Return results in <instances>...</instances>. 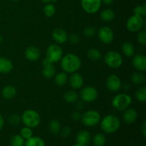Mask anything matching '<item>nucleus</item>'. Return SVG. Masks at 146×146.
I'll list each match as a JSON object with an SVG mask.
<instances>
[{
    "mask_svg": "<svg viewBox=\"0 0 146 146\" xmlns=\"http://www.w3.org/2000/svg\"><path fill=\"white\" fill-rule=\"evenodd\" d=\"M81 60L76 54L69 53L63 56L61 59V67L64 72L73 74L77 72L81 67Z\"/></svg>",
    "mask_w": 146,
    "mask_h": 146,
    "instance_id": "f257e3e1",
    "label": "nucleus"
},
{
    "mask_svg": "<svg viewBox=\"0 0 146 146\" xmlns=\"http://www.w3.org/2000/svg\"><path fill=\"white\" fill-rule=\"evenodd\" d=\"M101 128L104 133L107 134L114 133L120 128L121 121L118 116L109 114L101 118Z\"/></svg>",
    "mask_w": 146,
    "mask_h": 146,
    "instance_id": "f03ea898",
    "label": "nucleus"
},
{
    "mask_svg": "<svg viewBox=\"0 0 146 146\" xmlns=\"http://www.w3.org/2000/svg\"><path fill=\"white\" fill-rule=\"evenodd\" d=\"M21 118L24 125L31 128H36L41 123V116L39 113L33 109L24 111L21 115Z\"/></svg>",
    "mask_w": 146,
    "mask_h": 146,
    "instance_id": "7ed1b4c3",
    "label": "nucleus"
},
{
    "mask_svg": "<svg viewBox=\"0 0 146 146\" xmlns=\"http://www.w3.org/2000/svg\"><path fill=\"white\" fill-rule=\"evenodd\" d=\"M132 101V97L129 94L121 93L117 94L113 98L111 104L115 109L119 111H123L131 106Z\"/></svg>",
    "mask_w": 146,
    "mask_h": 146,
    "instance_id": "20e7f679",
    "label": "nucleus"
},
{
    "mask_svg": "<svg viewBox=\"0 0 146 146\" xmlns=\"http://www.w3.org/2000/svg\"><path fill=\"white\" fill-rule=\"evenodd\" d=\"M101 115L98 111L95 110H88L81 114V121L85 126L94 127L100 123Z\"/></svg>",
    "mask_w": 146,
    "mask_h": 146,
    "instance_id": "39448f33",
    "label": "nucleus"
},
{
    "mask_svg": "<svg viewBox=\"0 0 146 146\" xmlns=\"http://www.w3.org/2000/svg\"><path fill=\"white\" fill-rule=\"evenodd\" d=\"M104 61L109 68L116 69L122 66L123 59L121 54L118 51H110L104 55Z\"/></svg>",
    "mask_w": 146,
    "mask_h": 146,
    "instance_id": "423d86ee",
    "label": "nucleus"
},
{
    "mask_svg": "<svg viewBox=\"0 0 146 146\" xmlns=\"http://www.w3.org/2000/svg\"><path fill=\"white\" fill-rule=\"evenodd\" d=\"M63 56L64 54L62 48L58 44H50L46 50V58L52 64H55L61 61Z\"/></svg>",
    "mask_w": 146,
    "mask_h": 146,
    "instance_id": "0eeeda50",
    "label": "nucleus"
},
{
    "mask_svg": "<svg viewBox=\"0 0 146 146\" xmlns=\"http://www.w3.org/2000/svg\"><path fill=\"white\" fill-rule=\"evenodd\" d=\"M144 25L145 20L143 17L133 14L127 20L126 29L131 32L135 33L142 30Z\"/></svg>",
    "mask_w": 146,
    "mask_h": 146,
    "instance_id": "6e6552de",
    "label": "nucleus"
},
{
    "mask_svg": "<svg viewBox=\"0 0 146 146\" xmlns=\"http://www.w3.org/2000/svg\"><path fill=\"white\" fill-rule=\"evenodd\" d=\"M81 101L85 103H93L98 98V90L93 86H85L81 88L80 92Z\"/></svg>",
    "mask_w": 146,
    "mask_h": 146,
    "instance_id": "1a4fd4ad",
    "label": "nucleus"
},
{
    "mask_svg": "<svg viewBox=\"0 0 146 146\" xmlns=\"http://www.w3.org/2000/svg\"><path fill=\"white\" fill-rule=\"evenodd\" d=\"M98 39L104 44H110L114 39L113 30L108 26H104L98 29Z\"/></svg>",
    "mask_w": 146,
    "mask_h": 146,
    "instance_id": "9d476101",
    "label": "nucleus"
},
{
    "mask_svg": "<svg viewBox=\"0 0 146 146\" xmlns=\"http://www.w3.org/2000/svg\"><path fill=\"white\" fill-rule=\"evenodd\" d=\"M101 0H81V5L83 10L89 14L98 12L101 7Z\"/></svg>",
    "mask_w": 146,
    "mask_h": 146,
    "instance_id": "9b49d317",
    "label": "nucleus"
},
{
    "mask_svg": "<svg viewBox=\"0 0 146 146\" xmlns=\"http://www.w3.org/2000/svg\"><path fill=\"white\" fill-rule=\"evenodd\" d=\"M106 86L108 91L111 92H118L122 88V81L118 76L111 74L107 78Z\"/></svg>",
    "mask_w": 146,
    "mask_h": 146,
    "instance_id": "f8f14e48",
    "label": "nucleus"
},
{
    "mask_svg": "<svg viewBox=\"0 0 146 146\" xmlns=\"http://www.w3.org/2000/svg\"><path fill=\"white\" fill-rule=\"evenodd\" d=\"M42 75L46 79H51L54 77L56 74V68L54 67V64L50 62L46 58H44V61H42Z\"/></svg>",
    "mask_w": 146,
    "mask_h": 146,
    "instance_id": "ddd939ff",
    "label": "nucleus"
},
{
    "mask_svg": "<svg viewBox=\"0 0 146 146\" xmlns=\"http://www.w3.org/2000/svg\"><path fill=\"white\" fill-rule=\"evenodd\" d=\"M69 85L73 89L78 90L83 87L84 83V77L79 73H73L68 79Z\"/></svg>",
    "mask_w": 146,
    "mask_h": 146,
    "instance_id": "4468645a",
    "label": "nucleus"
},
{
    "mask_svg": "<svg viewBox=\"0 0 146 146\" xmlns=\"http://www.w3.org/2000/svg\"><path fill=\"white\" fill-rule=\"evenodd\" d=\"M132 65L138 71L143 72L146 70V57L143 54H137L133 56Z\"/></svg>",
    "mask_w": 146,
    "mask_h": 146,
    "instance_id": "2eb2a0df",
    "label": "nucleus"
},
{
    "mask_svg": "<svg viewBox=\"0 0 146 146\" xmlns=\"http://www.w3.org/2000/svg\"><path fill=\"white\" fill-rule=\"evenodd\" d=\"M123 121L125 123L128 125H131L135 123L138 118V112L135 109L133 108H128L123 111Z\"/></svg>",
    "mask_w": 146,
    "mask_h": 146,
    "instance_id": "dca6fc26",
    "label": "nucleus"
},
{
    "mask_svg": "<svg viewBox=\"0 0 146 146\" xmlns=\"http://www.w3.org/2000/svg\"><path fill=\"white\" fill-rule=\"evenodd\" d=\"M68 35L66 31L61 28H56L52 32V38L57 44H64L68 41Z\"/></svg>",
    "mask_w": 146,
    "mask_h": 146,
    "instance_id": "f3484780",
    "label": "nucleus"
},
{
    "mask_svg": "<svg viewBox=\"0 0 146 146\" xmlns=\"http://www.w3.org/2000/svg\"><path fill=\"white\" fill-rule=\"evenodd\" d=\"M24 56L30 61H36L39 59L41 56V51L37 47L31 46L27 47L24 51Z\"/></svg>",
    "mask_w": 146,
    "mask_h": 146,
    "instance_id": "a211bd4d",
    "label": "nucleus"
},
{
    "mask_svg": "<svg viewBox=\"0 0 146 146\" xmlns=\"http://www.w3.org/2000/svg\"><path fill=\"white\" fill-rule=\"evenodd\" d=\"M91 133L86 130H82L77 133L76 137V143L82 146H87L89 144L91 141Z\"/></svg>",
    "mask_w": 146,
    "mask_h": 146,
    "instance_id": "6ab92c4d",
    "label": "nucleus"
},
{
    "mask_svg": "<svg viewBox=\"0 0 146 146\" xmlns=\"http://www.w3.org/2000/svg\"><path fill=\"white\" fill-rule=\"evenodd\" d=\"M14 68L13 62L8 58L0 56V74H7Z\"/></svg>",
    "mask_w": 146,
    "mask_h": 146,
    "instance_id": "aec40b11",
    "label": "nucleus"
},
{
    "mask_svg": "<svg viewBox=\"0 0 146 146\" xmlns=\"http://www.w3.org/2000/svg\"><path fill=\"white\" fill-rule=\"evenodd\" d=\"M1 96L4 99L11 100L17 96V88L11 85H7L1 90Z\"/></svg>",
    "mask_w": 146,
    "mask_h": 146,
    "instance_id": "412c9836",
    "label": "nucleus"
},
{
    "mask_svg": "<svg viewBox=\"0 0 146 146\" xmlns=\"http://www.w3.org/2000/svg\"><path fill=\"white\" fill-rule=\"evenodd\" d=\"M121 51L124 56L128 57V58H131V57L133 56L135 54V46L131 41H125L121 46Z\"/></svg>",
    "mask_w": 146,
    "mask_h": 146,
    "instance_id": "4be33fe9",
    "label": "nucleus"
},
{
    "mask_svg": "<svg viewBox=\"0 0 146 146\" xmlns=\"http://www.w3.org/2000/svg\"><path fill=\"white\" fill-rule=\"evenodd\" d=\"M24 146H46V143L41 137L33 135L30 138L26 140Z\"/></svg>",
    "mask_w": 146,
    "mask_h": 146,
    "instance_id": "5701e85b",
    "label": "nucleus"
},
{
    "mask_svg": "<svg viewBox=\"0 0 146 146\" xmlns=\"http://www.w3.org/2000/svg\"><path fill=\"white\" fill-rule=\"evenodd\" d=\"M64 99L68 104H74L77 102L78 99V95L74 89L68 90L64 94Z\"/></svg>",
    "mask_w": 146,
    "mask_h": 146,
    "instance_id": "b1692460",
    "label": "nucleus"
},
{
    "mask_svg": "<svg viewBox=\"0 0 146 146\" xmlns=\"http://www.w3.org/2000/svg\"><path fill=\"white\" fill-rule=\"evenodd\" d=\"M131 81L133 84L138 86H142L145 82V76L141 71L133 73L131 77Z\"/></svg>",
    "mask_w": 146,
    "mask_h": 146,
    "instance_id": "393cba45",
    "label": "nucleus"
},
{
    "mask_svg": "<svg viewBox=\"0 0 146 146\" xmlns=\"http://www.w3.org/2000/svg\"><path fill=\"white\" fill-rule=\"evenodd\" d=\"M68 75H67V73L64 72V71L55 74L54 77V83L58 86H63L65 85L67 83V81H68Z\"/></svg>",
    "mask_w": 146,
    "mask_h": 146,
    "instance_id": "a878e982",
    "label": "nucleus"
},
{
    "mask_svg": "<svg viewBox=\"0 0 146 146\" xmlns=\"http://www.w3.org/2000/svg\"><path fill=\"white\" fill-rule=\"evenodd\" d=\"M101 20L106 22H110L115 18V12L111 9H105L102 10L100 14Z\"/></svg>",
    "mask_w": 146,
    "mask_h": 146,
    "instance_id": "bb28decb",
    "label": "nucleus"
},
{
    "mask_svg": "<svg viewBox=\"0 0 146 146\" xmlns=\"http://www.w3.org/2000/svg\"><path fill=\"white\" fill-rule=\"evenodd\" d=\"M92 142L95 146H104L106 143V137L104 133H98L95 134L92 138Z\"/></svg>",
    "mask_w": 146,
    "mask_h": 146,
    "instance_id": "cd10ccee",
    "label": "nucleus"
},
{
    "mask_svg": "<svg viewBox=\"0 0 146 146\" xmlns=\"http://www.w3.org/2000/svg\"><path fill=\"white\" fill-rule=\"evenodd\" d=\"M87 56L91 61H96L101 59L102 54H101V52L98 48H91L88 49V51H87Z\"/></svg>",
    "mask_w": 146,
    "mask_h": 146,
    "instance_id": "c85d7f7f",
    "label": "nucleus"
},
{
    "mask_svg": "<svg viewBox=\"0 0 146 146\" xmlns=\"http://www.w3.org/2000/svg\"><path fill=\"white\" fill-rule=\"evenodd\" d=\"M48 128L53 134L59 133L61 129V123L57 119H52L48 123Z\"/></svg>",
    "mask_w": 146,
    "mask_h": 146,
    "instance_id": "c756f323",
    "label": "nucleus"
},
{
    "mask_svg": "<svg viewBox=\"0 0 146 146\" xmlns=\"http://www.w3.org/2000/svg\"><path fill=\"white\" fill-rule=\"evenodd\" d=\"M43 12L47 17H52L56 14V7L52 3H48L43 8Z\"/></svg>",
    "mask_w": 146,
    "mask_h": 146,
    "instance_id": "7c9ffc66",
    "label": "nucleus"
},
{
    "mask_svg": "<svg viewBox=\"0 0 146 146\" xmlns=\"http://www.w3.org/2000/svg\"><path fill=\"white\" fill-rule=\"evenodd\" d=\"M135 98L139 102L144 103L146 100V87L141 86L135 91Z\"/></svg>",
    "mask_w": 146,
    "mask_h": 146,
    "instance_id": "2f4dec72",
    "label": "nucleus"
},
{
    "mask_svg": "<svg viewBox=\"0 0 146 146\" xmlns=\"http://www.w3.org/2000/svg\"><path fill=\"white\" fill-rule=\"evenodd\" d=\"M25 140L19 135H14L11 138V146H24Z\"/></svg>",
    "mask_w": 146,
    "mask_h": 146,
    "instance_id": "473e14b6",
    "label": "nucleus"
},
{
    "mask_svg": "<svg viewBox=\"0 0 146 146\" xmlns=\"http://www.w3.org/2000/svg\"><path fill=\"white\" fill-rule=\"evenodd\" d=\"M19 135L24 138V140H27L30 138L31 137L33 136V131L32 128H29V127L24 126L22 128L20 131Z\"/></svg>",
    "mask_w": 146,
    "mask_h": 146,
    "instance_id": "72a5a7b5",
    "label": "nucleus"
},
{
    "mask_svg": "<svg viewBox=\"0 0 146 146\" xmlns=\"http://www.w3.org/2000/svg\"><path fill=\"white\" fill-rule=\"evenodd\" d=\"M21 121V118L18 114H12L8 118V122L12 126H17L19 125Z\"/></svg>",
    "mask_w": 146,
    "mask_h": 146,
    "instance_id": "f704fd0d",
    "label": "nucleus"
},
{
    "mask_svg": "<svg viewBox=\"0 0 146 146\" xmlns=\"http://www.w3.org/2000/svg\"><path fill=\"white\" fill-rule=\"evenodd\" d=\"M133 14L140 17H144L146 15V6L145 4L138 5L135 7L133 10Z\"/></svg>",
    "mask_w": 146,
    "mask_h": 146,
    "instance_id": "c9c22d12",
    "label": "nucleus"
},
{
    "mask_svg": "<svg viewBox=\"0 0 146 146\" xmlns=\"http://www.w3.org/2000/svg\"><path fill=\"white\" fill-rule=\"evenodd\" d=\"M96 29L95 27H92V26H88V27H86L84 30V34L88 38L93 37L96 35Z\"/></svg>",
    "mask_w": 146,
    "mask_h": 146,
    "instance_id": "e433bc0d",
    "label": "nucleus"
},
{
    "mask_svg": "<svg viewBox=\"0 0 146 146\" xmlns=\"http://www.w3.org/2000/svg\"><path fill=\"white\" fill-rule=\"evenodd\" d=\"M137 39L138 43L142 46H145L146 44V32L144 30H141L138 32Z\"/></svg>",
    "mask_w": 146,
    "mask_h": 146,
    "instance_id": "4c0bfd02",
    "label": "nucleus"
},
{
    "mask_svg": "<svg viewBox=\"0 0 146 146\" xmlns=\"http://www.w3.org/2000/svg\"><path fill=\"white\" fill-rule=\"evenodd\" d=\"M68 41H69L70 44L73 45L78 44L80 41V36L77 34H72L68 37Z\"/></svg>",
    "mask_w": 146,
    "mask_h": 146,
    "instance_id": "58836bf2",
    "label": "nucleus"
},
{
    "mask_svg": "<svg viewBox=\"0 0 146 146\" xmlns=\"http://www.w3.org/2000/svg\"><path fill=\"white\" fill-rule=\"evenodd\" d=\"M59 133H61V135L62 138H68V137L70 135V134H71V129L69 126L66 125V126H64V128H61Z\"/></svg>",
    "mask_w": 146,
    "mask_h": 146,
    "instance_id": "ea45409f",
    "label": "nucleus"
},
{
    "mask_svg": "<svg viewBox=\"0 0 146 146\" xmlns=\"http://www.w3.org/2000/svg\"><path fill=\"white\" fill-rule=\"evenodd\" d=\"M71 118L73 121H81V113L79 111H74V112L71 113Z\"/></svg>",
    "mask_w": 146,
    "mask_h": 146,
    "instance_id": "a19ab883",
    "label": "nucleus"
},
{
    "mask_svg": "<svg viewBox=\"0 0 146 146\" xmlns=\"http://www.w3.org/2000/svg\"><path fill=\"white\" fill-rule=\"evenodd\" d=\"M141 133H142V135H143L144 138H145L146 135V122L145 121H144V122L143 123L142 126L141 127Z\"/></svg>",
    "mask_w": 146,
    "mask_h": 146,
    "instance_id": "79ce46f5",
    "label": "nucleus"
},
{
    "mask_svg": "<svg viewBox=\"0 0 146 146\" xmlns=\"http://www.w3.org/2000/svg\"><path fill=\"white\" fill-rule=\"evenodd\" d=\"M4 125V118H3L2 115L0 114V131L2 129Z\"/></svg>",
    "mask_w": 146,
    "mask_h": 146,
    "instance_id": "37998d69",
    "label": "nucleus"
},
{
    "mask_svg": "<svg viewBox=\"0 0 146 146\" xmlns=\"http://www.w3.org/2000/svg\"><path fill=\"white\" fill-rule=\"evenodd\" d=\"M102 4H104L105 5H111L113 2V0H101Z\"/></svg>",
    "mask_w": 146,
    "mask_h": 146,
    "instance_id": "c03bdc74",
    "label": "nucleus"
},
{
    "mask_svg": "<svg viewBox=\"0 0 146 146\" xmlns=\"http://www.w3.org/2000/svg\"><path fill=\"white\" fill-rule=\"evenodd\" d=\"M82 107H84L82 102H78V104H77V105H76L77 109H78V110L82 109Z\"/></svg>",
    "mask_w": 146,
    "mask_h": 146,
    "instance_id": "a18cd8bd",
    "label": "nucleus"
},
{
    "mask_svg": "<svg viewBox=\"0 0 146 146\" xmlns=\"http://www.w3.org/2000/svg\"><path fill=\"white\" fill-rule=\"evenodd\" d=\"M41 1L45 4H48V3H51L52 0H41Z\"/></svg>",
    "mask_w": 146,
    "mask_h": 146,
    "instance_id": "49530a36",
    "label": "nucleus"
},
{
    "mask_svg": "<svg viewBox=\"0 0 146 146\" xmlns=\"http://www.w3.org/2000/svg\"><path fill=\"white\" fill-rule=\"evenodd\" d=\"M2 41H3V36L1 35V34H0V44H1V43H2Z\"/></svg>",
    "mask_w": 146,
    "mask_h": 146,
    "instance_id": "de8ad7c7",
    "label": "nucleus"
},
{
    "mask_svg": "<svg viewBox=\"0 0 146 146\" xmlns=\"http://www.w3.org/2000/svg\"><path fill=\"white\" fill-rule=\"evenodd\" d=\"M71 146H82V145H79V144H78V143H76V144H74V145H71Z\"/></svg>",
    "mask_w": 146,
    "mask_h": 146,
    "instance_id": "09e8293b",
    "label": "nucleus"
},
{
    "mask_svg": "<svg viewBox=\"0 0 146 146\" xmlns=\"http://www.w3.org/2000/svg\"><path fill=\"white\" fill-rule=\"evenodd\" d=\"M11 1H14V2H15V1H19V0H11Z\"/></svg>",
    "mask_w": 146,
    "mask_h": 146,
    "instance_id": "8fccbe9b",
    "label": "nucleus"
}]
</instances>
